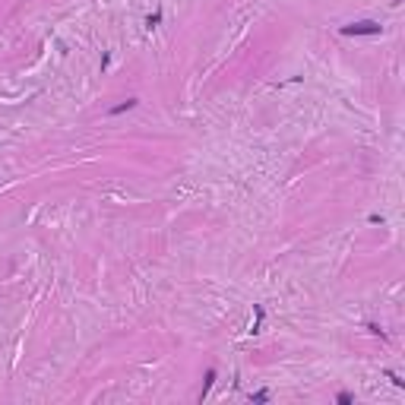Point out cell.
<instances>
[{"label": "cell", "instance_id": "7a4b0ae2", "mask_svg": "<svg viewBox=\"0 0 405 405\" xmlns=\"http://www.w3.org/2000/svg\"><path fill=\"white\" fill-rule=\"evenodd\" d=\"M136 105H139V98H127V102H121V105H114V108H111L108 114H111V117H117V114H124V111H133Z\"/></svg>", "mask_w": 405, "mask_h": 405}, {"label": "cell", "instance_id": "277c9868", "mask_svg": "<svg viewBox=\"0 0 405 405\" xmlns=\"http://www.w3.org/2000/svg\"><path fill=\"white\" fill-rule=\"evenodd\" d=\"M159 22H162V10H156V13H149V16H146V29H156Z\"/></svg>", "mask_w": 405, "mask_h": 405}, {"label": "cell", "instance_id": "3957f363", "mask_svg": "<svg viewBox=\"0 0 405 405\" xmlns=\"http://www.w3.org/2000/svg\"><path fill=\"white\" fill-rule=\"evenodd\" d=\"M216 377H219V374H216V367H209V371H206V383H202V392H199V399H202V396L209 392V386L216 383Z\"/></svg>", "mask_w": 405, "mask_h": 405}, {"label": "cell", "instance_id": "5b68a950", "mask_svg": "<svg viewBox=\"0 0 405 405\" xmlns=\"http://www.w3.org/2000/svg\"><path fill=\"white\" fill-rule=\"evenodd\" d=\"M250 399H254L257 405H260V402H269V389H260V392H254Z\"/></svg>", "mask_w": 405, "mask_h": 405}, {"label": "cell", "instance_id": "6da1fadb", "mask_svg": "<svg viewBox=\"0 0 405 405\" xmlns=\"http://www.w3.org/2000/svg\"><path fill=\"white\" fill-rule=\"evenodd\" d=\"M383 32V26H380L377 19H358V22H348V26H342L339 35H345V38H358V35H380Z\"/></svg>", "mask_w": 405, "mask_h": 405}, {"label": "cell", "instance_id": "8992f818", "mask_svg": "<svg viewBox=\"0 0 405 405\" xmlns=\"http://www.w3.org/2000/svg\"><path fill=\"white\" fill-rule=\"evenodd\" d=\"M336 402H339V405H351V402H355V396H351V392H339Z\"/></svg>", "mask_w": 405, "mask_h": 405}]
</instances>
